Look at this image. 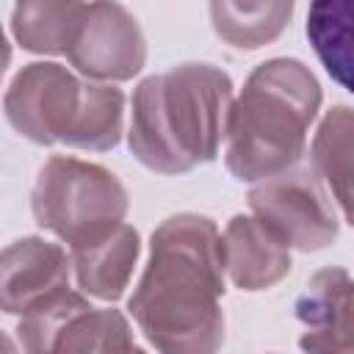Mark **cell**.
<instances>
[{
	"label": "cell",
	"mask_w": 354,
	"mask_h": 354,
	"mask_svg": "<svg viewBox=\"0 0 354 354\" xmlns=\"http://www.w3.org/2000/svg\"><path fill=\"white\" fill-rule=\"evenodd\" d=\"M122 122H124L122 88L111 83L86 80V102H83V113H80V122L75 127L69 147L94 149V152L113 149L122 138Z\"/></svg>",
	"instance_id": "17"
},
{
	"label": "cell",
	"mask_w": 354,
	"mask_h": 354,
	"mask_svg": "<svg viewBox=\"0 0 354 354\" xmlns=\"http://www.w3.org/2000/svg\"><path fill=\"white\" fill-rule=\"evenodd\" d=\"M86 102V80L55 61L22 66L3 100L8 124L33 144H66L75 136Z\"/></svg>",
	"instance_id": "6"
},
{
	"label": "cell",
	"mask_w": 354,
	"mask_h": 354,
	"mask_svg": "<svg viewBox=\"0 0 354 354\" xmlns=\"http://www.w3.org/2000/svg\"><path fill=\"white\" fill-rule=\"evenodd\" d=\"M252 213L290 249L318 252L337 241V213L315 169L290 166L257 180L249 191Z\"/></svg>",
	"instance_id": "5"
},
{
	"label": "cell",
	"mask_w": 354,
	"mask_h": 354,
	"mask_svg": "<svg viewBox=\"0 0 354 354\" xmlns=\"http://www.w3.org/2000/svg\"><path fill=\"white\" fill-rule=\"evenodd\" d=\"M307 351H354V277L346 268H321L296 301Z\"/></svg>",
	"instance_id": "9"
},
{
	"label": "cell",
	"mask_w": 354,
	"mask_h": 354,
	"mask_svg": "<svg viewBox=\"0 0 354 354\" xmlns=\"http://www.w3.org/2000/svg\"><path fill=\"white\" fill-rule=\"evenodd\" d=\"M224 274L216 224L196 213L169 216L152 232L127 310L160 351H216L224 340Z\"/></svg>",
	"instance_id": "1"
},
{
	"label": "cell",
	"mask_w": 354,
	"mask_h": 354,
	"mask_svg": "<svg viewBox=\"0 0 354 354\" xmlns=\"http://www.w3.org/2000/svg\"><path fill=\"white\" fill-rule=\"evenodd\" d=\"M72 257L44 238H19L3 249L0 307L6 315H22L41 299L69 285Z\"/></svg>",
	"instance_id": "8"
},
{
	"label": "cell",
	"mask_w": 354,
	"mask_h": 354,
	"mask_svg": "<svg viewBox=\"0 0 354 354\" xmlns=\"http://www.w3.org/2000/svg\"><path fill=\"white\" fill-rule=\"evenodd\" d=\"M88 301L83 293L72 290L69 285L55 290L53 296L41 299L39 304H33L28 313L19 315V326H17V335H19V343L28 354H44V351H53L55 348V340L58 335L64 332V326L80 313L86 310Z\"/></svg>",
	"instance_id": "18"
},
{
	"label": "cell",
	"mask_w": 354,
	"mask_h": 354,
	"mask_svg": "<svg viewBox=\"0 0 354 354\" xmlns=\"http://www.w3.org/2000/svg\"><path fill=\"white\" fill-rule=\"evenodd\" d=\"M321 108V86L296 58H271L246 77L230 108L224 163L241 183H257L299 163L310 124Z\"/></svg>",
	"instance_id": "3"
},
{
	"label": "cell",
	"mask_w": 354,
	"mask_h": 354,
	"mask_svg": "<svg viewBox=\"0 0 354 354\" xmlns=\"http://www.w3.org/2000/svg\"><path fill=\"white\" fill-rule=\"evenodd\" d=\"M30 207L36 224L72 249L122 224L130 202L111 169L72 155H53L36 174Z\"/></svg>",
	"instance_id": "4"
},
{
	"label": "cell",
	"mask_w": 354,
	"mask_h": 354,
	"mask_svg": "<svg viewBox=\"0 0 354 354\" xmlns=\"http://www.w3.org/2000/svg\"><path fill=\"white\" fill-rule=\"evenodd\" d=\"M53 351H138V343L119 310L88 304L64 326Z\"/></svg>",
	"instance_id": "16"
},
{
	"label": "cell",
	"mask_w": 354,
	"mask_h": 354,
	"mask_svg": "<svg viewBox=\"0 0 354 354\" xmlns=\"http://www.w3.org/2000/svg\"><path fill=\"white\" fill-rule=\"evenodd\" d=\"M296 0H210L216 36L235 50H260L282 36Z\"/></svg>",
	"instance_id": "13"
},
{
	"label": "cell",
	"mask_w": 354,
	"mask_h": 354,
	"mask_svg": "<svg viewBox=\"0 0 354 354\" xmlns=\"http://www.w3.org/2000/svg\"><path fill=\"white\" fill-rule=\"evenodd\" d=\"M307 39L329 77L354 94V0H313Z\"/></svg>",
	"instance_id": "14"
},
{
	"label": "cell",
	"mask_w": 354,
	"mask_h": 354,
	"mask_svg": "<svg viewBox=\"0 0 354 354\" xmlns=\"http://www.w3.org/2000/svg\"><path fill=\"white\" fill-rule=\"evenodd\" d=\"M141 241L136 227L130 224H116L113 230L83 241L72 246V271L77 279V288L86 296L102 299V301H116L138 263Z\"/></svg>",
	"instance_id": "11"
},
{
	"label": "cell",
	"mask_w": 354,
	"mask_h": 354,
	"mask_svg": "<svg viewBox=\"0 0 354 354\" xmlns=\"http://www.w3.org/2000/svg\"><path fill=\"white\" fill-rule=\"evenodd\" d=\"M66 58L83 77L119 83L144 69L147 41L138 19L122 3L94 0L75 28Z\"/></svg>",
	"instance_id": "7"
},
{
	"label": "cell",
	"mask_w": 354,
	"mask_h": 354,
	"mask_svg": "<svg viewBox=\"0 0 354 354\" xmlns=\"http://www.w3.org/2000/svg\"><path fill=\"white\" fill-rule=\"evenodd\" d=\"M310 155L313 169L354 227V108L335 105L324 113Z\"/></svg>",
	"instance_id": "12"
},
{
	"label": "cell",
	"mask_w": 354,
	"mask_h": 354,
	"mask_svg": "<svg viewBox=\"0 0 354 354\" xmlns=\"http://www.w3.org/2000/svg\"><path fill=\"white\" fill-rule=\"evenodd\" d=\"M224 271L241 290L274 288L290 271V246L282 243L254 213L232 216L221 235Z\"/></svg>",
	"instance_id": "10"
},
{
	"label": "cell",
	"mask_w": 354,
	"mask_h": 354,
	"mask_svg": "<svg viewBox=\"0 0 354 354\" xmlns=\"http://www.w3.org/2000/svg\"><path fill=\"white\" fill-rule=\"evenodd\" d=\"M83 11V0H14L11 33L28 53L58 55L66 53Z\"/></svg>",
	"instance_id": "15"
},
{
	"label": "cell",
	"mask_w": 354,
	"mask_h": 354,
	"mask_svg": "<svg viewBox=\"0 0 354 354\" xmlns=\"http://www.w3.org/2000/svg\"><path fill=\"white\" fill-rule=\"evenodd\" d=\"M232 80L213 64H180L144 77L133 91L130 152L158 174H183L216 160L227 141Z\"/></svg>",
	"instance_id": "2"
}]
</instances>
